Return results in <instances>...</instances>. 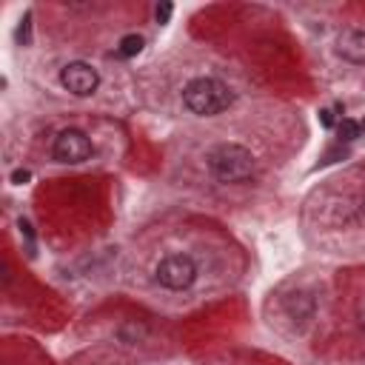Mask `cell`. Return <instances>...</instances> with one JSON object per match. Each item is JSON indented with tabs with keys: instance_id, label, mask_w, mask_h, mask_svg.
<instances>
[{
	"instance_id": "10",
	"label": "cell",
	"mask_w": 365,
	"mask_h": 365,
	"mask_svg": "<svg viewBox=\"0 0 365 365\" xmlns=\"http://www.w3.org/2000/svg\"><path fill=\"white\" fill-rule=\"evenodd\" d=\"M168 17H171V3H163V6L157 9V20H160V23H165Z\"/></svg>"
},
{
	"instance_id": "6",
	"label": "cell",
	"mask_w": 365,
	"mask_h": 365,
	"mask_svg": "<svg viewBox=\"0 0 365 365\" xmlns=\"http://www.w3.org/2000/svg\"><path fill=\"white\" fill-rule=\"evenodd\" d=\"M336 54L354 66L365 63V31L359 29H342L336 37Z\"/></svg>"
},
{
	"instance_id": "2",
	"label": "cell",
	"mask_w": 365,
	"mask_h": 365,
	"mask_svg": "<svg viewBox=\"0 0 365 365\" xmlns=\"http://www.w3.org/2000/svg\"><path fill=\"white\" fill-rule=\"evenodd\" d=\"M231 100H234L231 88L217 77H197L182 88V106L200 117H214L225 111Z\"/></svg>"
},
{
	"instance_id": "15",
	"label": "cell",
	"mask_w": 365,
	"mask_h": 365,
	"mask_svg": "<svg viewBox=\"0 0 365 365\" xmlns=\"http://www.w3.org/2000/svg\"><path fill=\"white\" fill-rule=\"evenodd\" d=\"M362 322H365V305H362Z\"/></svg>"
},
{
	"instance_id": "5",
	"label": "cell",
	"mask_w": 365,
	"mask_h": 365,
	"mask_svg": "<svg viewBox=\"0 0 365 365\" xmlns=\"http://www.w3.org/2000/svg\"><path fill=\"white\" fill-rule=\"evenodd\" d=\"M60 83H63V88L71 91L74 97H88V94L97 91V86H100V74H97L94 66L77 60V63H68V66L60 71Z\"/></svg>"
},
{
	"instance_id": "8",
	"label": "cell",
	"mask_w": 365,
	"mask_h": 365,
	"mask_svg": "<svg viewBox=\"0 0 365 365\" xmlns=\"http://www.w3.org/2000/svg\"><path fill=\"white\" fill-rule=\"evenodd\" d=\"M140 48H143V37H137V34H125V37L120 40V46H117V51H120L123 57H134Z\"/></svg>"
},
{
	"instance_id": "7",
	"label": "cell",
	"mask_w": 365,
	"mask_h": 365,
	"mask_svg": "<svg viewBox=\"0 0 365 365\" xmlns=\"http://www.w3.org/2000/svg\"><path fill=\"white\" fill-rule=\"evenodd\" d=\"M314 308H317V302H314V297L305 294V291H297V294H291V297L285 299V311H288V317H291L294 322H308V319L314 317Z\"/></svg>"
},
{
	"instance_id": "4",
	"label": "cell",
	"mask_w": 365,
	"mask_h": 365,
	"mask_svg": "<svg viewBox=\"0 0 365 365\" xmlns=\"http://www.w3.org/2000/svg\"><path fill=\"white\" fill-rule=\"evenodd\" d=\"M91 140L83 134V131H77V128H66V131H60L57 137H54V145H51V154H54V160H60V163H83V160H88L91 157Z\"/></svg>"
},
{
	"instance_id": "11",
	"label": "cell",
	"mask_w": 365,
	"mask_h": 365,
	"mask_svg": "<svg viewBox=\"0 0 365 365\" xmlns=\"http://www.w3.org/2000/svg\"><path fill=\"white\" fill-rule=\"evenodd\" d=\"M319 120H322V125H328V128H331V125H334V111H328V108H325V111H319Z\"/></svg>"
},
{
	"instance_id": "3",
	"label": "cell",
	"mask_w": 365,
	"mask_h": 365,
	"mask_svg": "<svg viewBox=\"0 0 365 365\" xmlns=\"http://www.w3.org/2000/svg\"><path fill=\"white\" fill-rule=\"evenodd\" d=\"M154 279L160 288L165 291H185L194 285L197 279V262L188 257V254H165L157 265H154Z\"/></svg>"
},
{
	"instance_id": "13",
	"label": "cell",
	"mask_w": 365,
	"mask_h": 365,
	"mask_svg": "<svg viewBox=\"0 0 365 365\" xmlns=\"http://www.w3.org/2000/svg\"><path fill=\"white\" fill-rule=\"evenodd\" d=\"M356 211H359V217H365V191H362L359 200H356Z\"/></svg>"
},
{
	"instance_id": "12",
	"label": "cell",
	"mask_w": 365,
	"mask_h": 365,
	"mask_svg": "<svg viewBox=\"0 0 365 365\" xmlns=\"http://www.w3.org/2000/svg\"><path fill=\"white\" fill-rule=\"evenodd\" d=\"M11 180H14V182H26V180H29V171H14Z\"/></svg>"
},
{
	"instance_id": "1",
	"label": "cell",
	"mask_w": 365,
	"mask_h": 365,
	"mask_svg": "<svg viewBox=\"0 0 365 365\" xmlns=\"http://www.w3.org/2000/svg\"><path fill=\"white\" fill-rule=\"evenodd\" d=\"M205 163H208L211 177H214L217 182H225V185L248 182V180L254 177V171H257L254 154H251L245 145H240V143H222V145H217V148L205 157Z\"/></svg>"
},
{
	"instance_id": "14",
	"label": "cell",
	"mask_w": 365,
	"mask_h": 365,
	"mask_svg": "<svg viewBox=\"0 0 365 365\" xmlns=\"http://www.w3.org/2000/svg\"><path fill=\"white\" fill-rule=\"evenodd\" d=\"M359 131H362V134H365V120H362V123H359Z\"/></svg>"
},
{
	"instance_id": "9",
	"label": "cell",
	"mask_w": 365,
	"mask_h": 365,
	"mask_svg": "<svg viewBox=\"0 0 365 365\" xmlns=\"http://www.w3.org/2000/svg\"><path fill=\"white\" fill-rule=\"evenodd\" d=\"M339 140H345V143H351V140H356L362 131H359V123H354V120H342L339 123Z\"/></svg>"
}]
</instances>
